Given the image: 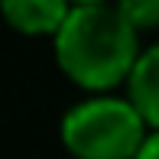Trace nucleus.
I'll use <instances>...</instances> for the list:
<instances>
[{"mask_svg":"<svg viewBox=\"0 0 159 159\" xmlns=\"http://www.w3.org/2000/svg\"><path fill=\"white\" fill-rule=\"evenodd\" d=\"M136 33L117 3H78L52 36L55 62L78 88L111 91L130 78L140 59Z\"/></svg>","mask_w":159,"mask_h":159,"instance_id":"obj_1","label":"nucleus"},{"mask_svg":"<svg viewBox=\"0 0 159 159\" xmlns=\"http://www.w3.org/2000/svg\"><path fill=\"white\" fill-rule=\"evenodd\" d=\"M149 124L130 98L98 91L62 117V143L75 159H133Z\"/></svg>","mask_w":159,"mask_h":159,"instance_id":"obj_2","label":"nucleus"},{"mask_svg":"<svg viewBox=\"0 0 159 159\" xmlns=\"http://www.w3.org/2000/svg\"><path fill=\"white\" fill-rule=\"evenodd\" d=\"M71 7V0H0L7 23L23 36H55Z\"/></svg>","mask_w":159,"mask_h":159,"instance_id":"obj_3","label":"nucleus"},{"mask_svg":"<svg viewBox=\"0 0 159 159\" xmlns=\"http://www.w3.org/2000/svg\"><path fill=\"white\" fill-rule=\"evenodd\" d=\"M127 98L136 104L149 127H159V42L140 52L127 78Z\"/></svg>","mask_w":159,"mask_h":159,"instance_id":"obj_4","label":"nucleus"},{"mask_svg":"<svg viewBox=\"0 0 159 159\" xmlns=\"http://www.w3.org/2000/svg\"><path fill=\"white\" fill-rule=\"evenodd\" d=\"M136 30H156L159 26V0H114Z\"/></svg>","mask_w":159,"mask_h":159,"instance_id":"obj_5","label":"nucleus"},{"mask_svg":"<svg viewBox=\"0 0 159 159\" xmlns=\"http://www.w3.org/2000/svg\"><path fill=\"white\" fill-rule=\"evenodd\" d=\"M133 159H159V127H149L146 140L140 143V149H136Z\"/></svg>","mask_w":159,"mask_h":159,"instance_id":"obj_6","label":"nucleus"},{"mask_svg":"<svg viewBox=\"0 0 159 159\" xmlns=\"http://www.w3.org/2000/svg\"><path fill=\"white\" fill-rule=\"evenodd\" d=\"M71 3L78 7V3H107V0H71Z\"/></svg>","mask_w":159,"mask_h":159,"instance_id":"obj_7","label":"nucleus"}]
</instances>
